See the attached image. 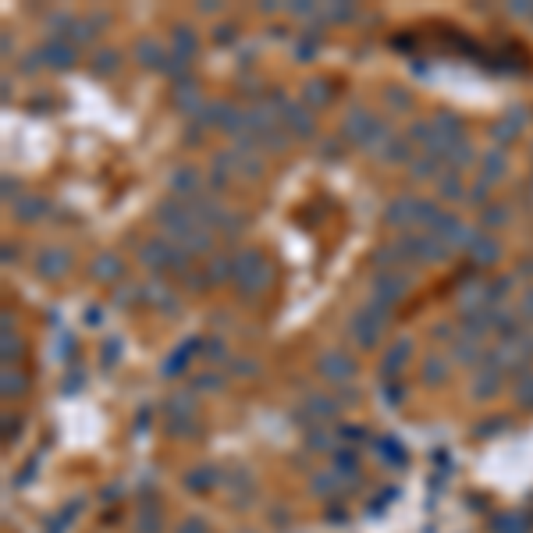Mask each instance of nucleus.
Here are the masks:
<instances>
[{
	"label": "nucleus",
	"mask_w": 533,
	"mask_h": 533,
	"mask_svg": "<svg viewBox=\"0 0 533 533\" xmlns=\"http://www.w3.org/2000/svg\"><path fill=\"white\" fill-rule=\"evenodd\" d=\"M231 274H235V281H238L249 295H260L266 284H271V266H266L263 253H256V249L238 253V256L231 260Z\"/></svg>",
	"instance_id": "f257e3e1"
},
{
	"label": "nucleus",
	"mask_w": 533,
	"mask_h": 533,
	"mask_svg": "<svg viewBox=\"0 0 533 533\" xmlns=\"http://www.w3.org/2000/svg\"><path fill=\"white\" fill-rule=\"evenodd\" d=\"M68 266H71V253H68V249H60V245H50V249H43V253L36 256V274H39V277H47V281L65 277V274H68Z\"/></svg>",
	"instance_id": "f03ea898"
},
{
	"label": "nucleus",
	"mask_w": 533,
	"mask_h": 533,
	"mask_svg": "<svg viewBox=\"0 0 533 533\" xmlns=\"http://www.w3.org/2000/svg\"><path fill=\"white\" fill-rule=\"evenodd\" d=\"M317 366H320V374L327 381H348L356 374V363H352V356H348L345 348H331V352H324Z\"/></svg>",
	"instance_id": "7ed1b4c3"
},
{
	"label": "nucleus",
	"mask_w": 533,
	"mask_h": 533,
	"mask_svg": "<svg viewBox=\"0 0 533 533\" xmlns=\"http://www.w3.org/2000/svg\"><path fill=\"white\" fill-rule=\"evenodd\" d=\"M377 125H381V121H377V117H370L366 111H348V117H345L341 132H345V139H348V142H359V146H366V142H370V135L377 132Z\"/></svg>",
	"instance_id": "20e7f679"
},
{
	"label": "nucleus",
	"mask_w": 533,
	"mask_h": 533,
	"mask_svg": "<svg viewBox=\"0 0 533 533\" xmlns=\"http://www.w3.org/2000/svg\"><path fill=\"white\" fill-rule=\"evenodd\" d=\"M139 260L146 263V266H157V271H163V266H171L174 260V249L163 238H146L139 245Z\"/></svg>",
	"instance_id": "39448f33"
},
{
	"label": "nucleus",
	"mask_w": 533,
	"mask_h": 533,
	"mask_svg": "<svg viewBox=\"0 0 533 533\" xmlns=\"http://www.w3.org/2000/svg\"><path fill=\"white\" fill-rule=\"evenodd\" d=\"M533 356V338H523V334H512L505 345H498V363L505 366H519Z\"/></svg>",
	"instance_id": "423d86ee"
},
{
	"label": "nucleus",
	"mask_w": 533,
	"mask_h": 533,
	"mask_svg": "<svg viewBox=\"0 0 533 533\" xmlns=\"http://www.w3.org/2000/svg\"><path fill=\"white\" fill-rule=\"evenodd\" d=\"M284 125H288V132L299 135V139H310V135L317 132L313 114L306 111V107H299V104H288V107H284Z\"/></svg>",
	"instance_id": "0eeeda50"
},
{
	"label": "nucleus",
	"mask_w": 533,
	"mask_h": 533,
	"mask_svg": "<svg viewBox=\"0 0 533 533\" xmlns=\"http://www.w3.org/2000/svg\"><path fill=\"white\" fill-rule=\"evenodd\" d=\"M409 356H413V345L409 341H395V345H387V352H384V381H395L398 377V370H405V363H409Z\"/></svg>",
	"instance_id": "6e6552de"
},
{
	"label": "nucleus",
	"mask_w": 533,
	"mask_h": 533,
	"mask_svg": "<svg viewBox=\"0 0 533 533\" xmlns=\"http://www.w3.org/2000/svg\"><path fill=\"white\" fill-rule=\"evenodd\" d=\"M402 295H405V277H402V274H384V277L374 281V299H377V302L392 306V302H398Z\"/></svg>",
	"instance_id": "1a4fd4ad"
},
{
	"label": "nucleus",
	"mask_w": 533,
	"mask_h": 533,
	"mask_svg": "<svg viewBox=\"0 0 533 533\" xmlns=\"http://www.w3.org/2000/svg\"><path fill=\"white\" fill-rule=\"evenodd\" d=\"M39 57L54 68H68V65H75V47L68 43V39H50V43L39 50Z\"/></svg>",
	"instance_id": "9d476101"
},
{
	"label": "nucleus",
	"mask_w": 533,
	"mask_h": 533,
	"mask_svg": "<svg viewBox=\"0 0 533 533\" xmlns=\"http://www.w3.org/2000/svg\"><path fill=\"white\" fill-rule=\"evenodd\" d=\"M498 387H501V370H477L469 392H473V398H490L498 395Z\"/></svg>",
	"instance_id": "9b49d317"
},
{
	"label": "nucleus",
	"mask_w": 533,
	"mask_h": 533,
	"mask_svg": "<svg viewBox=\"0 0 533 533\" xmlns=\"http://www.w3.org/2000/svg\"><path fill=\"white\" fill-rule=\"evenodd\" d=\"M217 484V469L214 466H196L185 473V487L192 490V495H207V490Z\"/></svg>",
	"instance_id": "f8f14e48"
},
{
	"label": "nucleus",
	"mask_w": 533,
	"mask_h": 533,
	"mask_svg": "<svg viewBox=\"0 0 533 533\" xmlns=\"http://www.w3.org/2000/svg\"><path fill=\"white\" fill-rule=\"evenodd\" d=\"M334 413H338V402L324 398V395H317L302 405V420H334Z\"/></svg>",
	"instance_id": "ddd939ff"
},
{
	"label": "nucleus",
	"mask_w": 533,
	"mask_h": 533,
	"mask_svg": "<svg viewBox=\"0 0 533 533\" xmlns=\"http://www.w3.org/2000/svg\"><path fill=\"white\" fill-rule=\"evenodd\" d=\"M135 57H139L146 68H163V65H168V60H163V54H160V43H157V39H150V36L135 43Z\"/></svg>",
	"instance_id": "4468645a"
},
{
	"label": "nucleus",
	"mask_w": 533,
	"mask_h": 533,
	"mask_svg": "<svg viewBox=\"0 0 533 533\" xmlns=\"http://www.w3.org/2000/svg\"><path fill=\"white\" fill-rule=\"evenodd\" d=\"M171 43H174V57H181V60H192V57H196V50H199L196 32H192V29H174Z\"/></svg>",
	"instance_id": "2eb2a0df"
},
{
	"label": "nucleus",
	"mask_w": 533,
	"mask_h": 533,
	"mask_svg": "<svg viewBox=\"0 0 533 533\" xmlns=\"http://www.w3.org/2000/svg\"><path fill=\"white\" fill-rule=\"evenodd\" d=\"M498 242L495 238H487V235H477L473 238V245H469V256H473L477 263H495L498 260Z\"/></svg>",
	"instance_id": "dca6fc26"
},
{
	"label": "nucleus",
	"mask_w": 533,
	"mask_h": 533,
	"mask_svg": "<svg viewBox=\"0 0 533 533\" xmlns=\"http://www.w3.org/2000/svg\"><path fill=\"white\" fill-rule=\"evenodd\" d=\"M413 214H416V199H395L392 207H387L384 220L387 224H413Z\"/></svg>",
	"instance_id": "f3484780"
},
{
	"label": "nucleus",
	"mask_w": 533,
	"mask_h": 533,
	"mask_svg": "<svg viewBox=\"0 0 533 533\" xmlns=\"http://www.w3.org/2000/svg\"><path fill=\"white\" fill-rule=\"evenodd\" d=\"M14 207V214L22 217V220H39L47 214V199H36V196H25V199H18V203H11Z\"/></svg>",
	"instance_id": "a211bd4d"
},
{
	"label": "nucleus",
	"mask_w": 533,
	"mask_h": 533,
	"mask_svg": "<svg viewBox=\"0 0 533 533\" xmlns=\"http://www.w3.org/2000/svg\"><path fill=\"white\" fill-rule=\"evenodd\" d=\"M196 345H199V341H189V345L181 341V348H174V352H171L168 359H163V374L174 377V374H178V366H185V363H189V356L196 352Z\"/></svg>",
	"instance_id": "6ab92c4d"
},
{
	"label": "nucleus",
	"mask_w": 533,
	"mask_h": 533,
	"mask_svg": "<svg viewBox=\"0 0 533 533\" xmlns=\"http://www.w3.org/2000/svg\"><path fill=\"white\" fill-rule=\"evenodd\" d=\"M523 128V117H519V111H508L505 117H498V125H495V139L498 142H508L512 135H516Z\"/></svg>",
	"instance_id": "aec40b11"
},
{
	"label": "nucleus",
	"mask_w": 533,
	"mask_h": 533,
	"mask_svg": "<svg viewBox=\"0 0 533 533\" xmlns=\"http://www.w3.org/2000/svg\"><path fill=\"white\" fill-rule=\"evenodd\" d=\"M302 100H306V104H313V107H324L327 100H331V86H327V82H320V78L306 82V89H302Z\"/></svg>",
	"instance_id": "412c9836"
},
{
	"label": "nucleus",
	"mask_w": 533,
	"mask_h": 533,
	"mask_svg": "<svg viewBox=\"0 0 533 533\" xmlns=\"http://www.w3.org/2000/svg\"><path fill=\"white\" fill-rule=\"evenodd\" d=\"M196 104H199L196 82H178V89H174V107H181V111H196Z\"/></svg>",
	"instance_id": "4be33fe9"
},
{
	"label": "nucleus",
	"mask_w": 533,
	"mask_h": 533,
	"mask_svg": "<svg viewBox=\"0 0 533 533\" xmlns=\"http://www.w3.org/2000/svg\"><path fill=\"white\" fill-rule=\"evenodd\" d=\"M171 189H174V192H196V189H199V174H196L192 168L174 171V174H171Z\"/></svg>",
	"instance_id": "5701e85b"
},
{
	"label": "nucleus",
	"mask_w": 533,
	"mask_h": 533,
	"mask_svg": "<svg viewBox=\"0 0 533 533\" xmlns=\"http://www.w3.org/2000/svg\"><path fill=\"white\" fill-rule=\"evenodd\" d=\"M377 448H381V455H387V466H395V469H402V466H405V452H402V444H398L395 438L377 441Z\"/></svg>",
	"instance_id": "b1692460"
},
{
	"label": "nucleus",
	"mask_w": 533,
	"mask_h": 533,
	"mask_svg": "<svg viewBox=\"0 0 533 533\" xmlns=\"http://www.w3.org/2000/svg\"><path fill=\"white\" fill-rule=\"evenodd\" d=\"M117 68H121V60H117L114 50H100V54L93 57V71H96V75H114Z\"/></svg>",
	"instance_id": "393cba45"
},
{
	"label": "nucleus",
	"mask_w": 533,
	"mask_h": 533,
	"mask_svg": "<svg viewBox=\"0 0 533 533\" xmlns=\"http://www.w3.org/2000/svg\"><path fill=\"white\" fill-rule=\"evenodd\" d=\"M135 533H160V516L157 508H142L135 516Z\"/></svg>",
	"instance_id": "a878e982"
},
{
	"label": "nucleus",
	"mask_w": 533,
	"mask_h": 533,
	"mask_svg": "<svg viewBox=\"0 0 533 533\" xmlns=\"http://www.w3.org/2000/svg\"><path fill=\"white\" fill-rule=\"evenodd\" d=\"M501 171H505V153L490 150V153L484 157V178H487V181H495V178H501Z\"/></svg>",
	"instance_id": "bb28decb"
},
{
	"label": "nucleus",
	"mask_w": 533,
	"mask_h": 533,
	"mask_svg": "<svg viewBox=\"0 0 533 533\" xmlns=\"http://www.w3.org/2000/svg\"><path fill=\"white\" fill-rule=\"evenodd\" d=\"M93 274H96V277H104V281L117 277V274H121V260H114V256H100V260L93 263Z\"/></svg>",
	"instance_id": "cd10ccee"
},
{
	"label": "nucleus",
	"mask_w": 533,
	"mask_h": 533,
	"mask_svg": "<svg viewBox=\"0 0 533 533\" xmlns=\"http://www.w3.org/2000/svg\"><path fill=\"white\" fill-rule=\"evenodd\" d=\"M462 327L477 338V334H484L487 327H495V324H490V313H466V317H462Z\"/></svg>",
	"instance_id": "c85d7f7f"
},
{
	"label": "nucleus",
	"mask_w": 533,
	"mask_h": 533,
	"mask_svg": "<svg viewBox=\"0 0 533 533\" xmlns=\"http://www.w3.org/2000/svg\"><path fill=\"white\" fill-rule=\"evenodd\" d=\"M455 356H459L462 363H477V359H484V348L477 345V338H469V341L462 338V341L455 345Z\"/></svg>",
	"instance_id": "c756f323"
},
{
	"label": "nucleus",
	"mask_w": 533,
	"mask_h": 533,
	"mask_svg": "<svg viewBox=\"0 0 533 533\" xmlns=\"http://www.w3.org/2000/svg\"><path fill=\"white\" fill-rule=\"evenodd\" d=\"M444 157L455 163V168H466V163H473V150L466 146V142H452V146L444 150Z\"/></svg>",
	"instance_id": "7c9ffc66"
},
{
	"label": "nucleus",
	"mask_w": 533,
	"mask_h": 533,
	"mask_svg": "<svg viewBox=\"0 0 533 533\" xmlns=\"http://www.w3.org/2000/svg\"><path fill=\"white\" fill-rule=\"evenodd\" d=\"M423 381H427V384H441V381H444V363H441L438 356L423 359Z\"/></svg>",
	"instance_id": "2f4dec72"
},
{
	"label": "nucleus",
	"mask_w": 533,
	"mask_h": 533,
	"mask_svg": "<svg viewBox=\"0 0 533 533\" xmlns=\"http://www.w3.org/2000/svg\"><path fill=\"white\" fill-rule=\"evenodd\" d=\"M334 469H338V473H359V455L348 452V448H341V452L334 455Z\"/></svg>",
	"instance_id": "473e14b6"
},
{
	"label": "nucleus",
	"mask_w": 533,
	"mask_h": 533,
	"mask_svg": "<svg viewBox=\"0 0 533 533\" xmlns=\"http://www.w3.org/2000/svg\"><path fill=\"white\" fill-rule=\"evenodd\" d=\"M434 171H438V157H434V153H423V157L413 160V174H416V178H430Z\"/></svg>",
	"instance_id": "72a5a7b5"
},
{
	"label": "nucleus",
	"mask_w": 533,
	"mask_h": 533,
	"mask_svg": "<svg viewBox=\"0 0 533 533\" xmlns=\"http://www.w3.org/2000/svg\"><path fill=\"white\" fill-rule=\"evenodd\" d=\"M231 274V260H224V256H214L210 263H207V277L210 281H224Z\"/></svg>",
	"instance_id": "f704fd0d"
},
{
	"label": "nucleus",
	"mask_w": 533,
	"mask_h": 533,
	"mask_svg": "<svg viewBox=\"0 0 533 533\" xmlns=\"http://www.w3.org/2000/svg\"><path fill=\"white\" fill-rule=\"evenodd\" d=\"M313 490H317L320 498H324V495H327V498H334V495H338V480H334V477H327V473H317V477H313Z\"/></svg>",
	"instance_id": "c9c22d12"
},
{
	"label": "nucleus",
	"mask_w": 533,
	"mask_h": 533,
	"mask_svg": "<svg viewBox=\"0 0 533 533\" xmlns=\"http://www.w3.org/2000/svg\"><path fill=\"white\" fill-rule=\"evenodd\" d=\"M516 398H519V405H530V409H533V374H523V377H519Z\"/></svg>",
	"instance_id": "e433bc0d"
},
{
	"label": "nucleus",
	"mask_w": 533,
	"mask_h": 533,
	"mask_svg": "<svg viewBox=\"0 0 533 533\" xmlns=\"http://www.w3.org/2000/svg\"><path fill=\"white\" fill-rule=\"evenodd\" d=\"M192 384H196V387H203V392H217V387L224 384V377H220L217 370H207V374H199Z\"/></svg>",
	"instance_id": "4c0bfd02"
},
{
	"label": "nucleus",
	"mask_w": 533,
	"mask_h": 533,
	"mask_svg": "<svg viewBox=\"0 0 533 533\" xmlns=\"http://www.w3.org/2000/svg\"><path fill=\"white\" fill-rule=\"evenodd\" d=\"M324 18H334V22H348V18H356V8L352 4H334V8H327Z\"/></svg>",
	"instance_id": "58836bf2"
},
{
	"label": "nucleus",
	"mask_w": 533,
	"mask_h": 533,
	"mask_svg": "<svg viewBox=\"0 0 533 533\" xmlns=\"http://www.w3.org/2000/svg\"><path fill=\"white\" fill-rule=\"evenodd\" d=\"M381 157H384V160H405V157H409V146H405L402 139H392V142H387V150H384Z\"/></svg>",
	"instance_id": "ea45409f"
},
{
	"label": "nucleus",
	"mask_w": 533,
	"mask_h": 533,
	"mask_svg": "<svg viewBox=\"0 0 533 533\" xmlns=\"http://www.w3.org/2000/svg\"><path fill=\"white\" fill-rule=\"evenodd\" d=\"M22 392H25V381L18 377L14 370H8L4 374V395H22Z\"/></svg>",
	"instance_id": "a19ab883"
},
{
	"label": "nucleus",
	"mask_w": 533,
	"mask_h": 533,
	"mask_svg": "<svg viewBox=\"0 0 533 533\" xmlns=\"http://www.w3.org/2000/svg\"><path fill=\"white\" fill-rule=\"evenodd\" d=\"M178 533H210V526H207V523H203L199 516H189L185 523H181V526H178Z\"/></svg>",
	"instance_id": "79ce46f5"
},
{
	"label": "nucleus",
	"mask_w": 533,
	"mask_h": 533,
	"mask_svg": "<svg viewBox=\"0 0 533 533\" xmlns=\"http://www.w3.org/2000/svg\"><path fill=\"white\" fill-rule=\"evenodd\" d=\"M231 374H235V377H253V374H256V363H253V359H235V363H231Z\"/></svg>",
	"instance_id": "37998d69"
},
{
	"label": "nucleus",
	"mask_w": 533,
	"mask_h": 533,
	"mask_svg": "<svg viewBox=\"0 0 533 533\" xmlns=\"http://www.w3.org/2000/svg\"><path fill=\"white\" fill-rule=\"evenodd\" d=\"M441 192H444V196H459V192H462V178H459V174H448V178L441 181Z\"/></svg>",
	"instance_id": "c03bdc74"
},
{
	"label": "nucleus",
	"mask_w": 533,
	"mask_h": 533,
	"mask_svg": "<svg viewBox=\"0 0 533 533\" xmlns=\"http://www.w3.org/2000/svg\"><path fill=\"white\" fill-rule=\"evenodd\" d=\"M306 444H313V448H327V444H331V438L320 434V427H313V430H306Z\"/></svg>",
	"instance_id": "a18cd8bd"
},
{
	"label": "nucleus",
	"mask_w": 533,
	"mask_h": 533,
	"mask_svg": "<svg viewBox=\"0 0 533 533\" xmlns=\"http://www.w3.org/2000/svg\"><path fill=\"white\" fill-rule=\"evenodd\" d=\"M381 395H387V398H392V405H398V402H402V387H398L395 381H384V384H381Z\"/></svg>",
	"instance_id": "49530a36"
},
{
	"label": "nucleus",
	"mask_w": 533,
	"mask_h": 533,
	"mask_svg": "<svg viewBox=\"0 0 533 533\" xmlns=\"http://www.w3.org/2000/svg\"><path fill=\"white\" fill-rule=\"evenodd\" d=\"M387 100H392L395 107H409V104H413V100H409V93H402L398 86H392V89H387Z\"/></svg>",
	"instance_id": "de8ad7c7"
},
{
	"label": "nucleus",
	"mask_w": 533,
	"mask_h": 533,
	"mask_svg": "<svg viewBox=\"0 0 533 533\" xmlns=\"http://www.w3.org/2000/svg\"><path fill=\"white\" fill-rule=\"evenodd\" d=\"M341 438L345 441H363L366 438V427H341Z\"/></svg>",
	"instance_id": "09e8293b"
},
{
	"label": "nucleus",
	"mask_w": 533,
	"mask_h": 533,
	"mask_svg": "<svg viewBox=\"0 0 533 533\" xmlns=\"http://www.w3.org/2000/svg\"><path fill=\"white\" fill-rule=\"evenodd\" d=\"M505 427V420L498 416V420H487V423H480V438H487V434H498V430Z\"/></svg>",
	"instance_id": "8fccbe9b"
},
{
	"label": "nucleus",
	"mask_w": 533,
	"mask_h": 533,
	"mask_svg": "<svg viewBox=\"0 0 533 533\" xmlns=\"http://www.w3.org/2000/svg\"><path fill=\"white\" fill-rule=\"evenodd\" d=\"M18 352H22V345H18V338L4 334V359H11V356H18Z\"/></svg>",
	"instance_id": "3c124183"
},
{
	"label": "nucleus",
	"mask_w": 533,
	"mask_h": 533,
	"mask_svg": "<svg viewBox=\"0 0 533 533\" xmlns=\"http://www.w3.org/2000/svg\"><path fill=\"white\" fill-rule=\"evenodd\" d=\"M505 217H508V214H505L501 207H490V210H484V220H487V224H501Z\"/></svg>",
	"instance_id": "603ef678"
},
{
	"label": "nucleus",
	"mask_w": 533,
	"mask_h": 533,
	"mask_svg": "<svg viewBox=\"0 0 533 533\" xmlns=\"http://www.w3.org/2000/svg\"><path fill=\"white\" fill-rule=\"evenodd\" d=\"M203 352H207L210 359H220V356H224V348H220V341L214 338V341H203Z\"/></svg>",
	"instance_id": "864d4df0"
},
{
	"label": "nucleus",
	"mask_w": 533,
	"mask_h": 533,
	"mask_svg": "<svg viewBox=\"0 0 533 533\" xmlns=\"http://www.w3.org/2000/svg\"><path fill=\"white\" fill-rule=\"evenodd\" d=\"M214 39H217V43H231V39H235V29H231V25H220Z\"/></svg>",
	"instance_id": "5fc2aeb1"
},
{
	"label": "nucleus",
	"mask_w": 533,
	"mask_h": 533,
	"mask_svg": "<svg viewBox=\"0 0 533 533\" xmlns=\"http://www.w3.org/2000/svg\"><path fill=\"white\" fill-rule=\"evenodd\" d=\"M117 345H121V341H107V352H104V363H107V366H111V363L117 359V352H121Z\"/></svg>",
	"instance_id": "6e6d98bb"
},
{
	"label": "nucleus",
	"mask_w": 533,
	"mask_h": 533,
	"mask_svg": "<svg viewBox=\"0 0 533 533\" xmlns=\"http://www.w3.org/2000/svg\"><path fill=\"white\" fill-rule=\"evenodd\" d=\"M292 11H295V14H302V18H313V14H317V8H313V4H295Z\"/></svg>",
	"instance_id": "4d7b16f0"
},
{
	"label": "nucleus",
	"mask_w": 533,
	"mask_h": 533,
	"mask_svg": "<svg viewBox=\"0 0 533 533\" xmlns=\"http://www.w3.org/2000/svg\"><path fill=\"white\" fill-rule=\"evenodd\" d=\"M86 324H93V327H96V324H104V313H100L96 306H93V310L86 313Z\"/></svg>",
	"instance_id": "13d9d810"
},
{
	"label": "nucleus",
	"mask_w": 533,
	"mask_h": 533,
	"mask_svg": "<svg viewBox=\"0 0 533 533\" xmlns=\"http://www.w3.org/2000/svg\"><path fill=\"white\" fill-rule=\"evenodd\" d=\"M523 313H526V317H533V288L523 295Z\"/></svg>",
	"instance_id": "bf43d9fd"
},
{
	"label": "nucleus",
	"mask_w": 533,
	"mask_h": 533,
	"mask_svg": "<svg viewBox=\"0 0 533 533\" xmlns=\"http://www.w3.org/2000/svg\"><path fill=\"white\" fill-rule=\"evenodd\" d=\"M11 192H18V181H11V178H8V181H4V196L11 199Z\"/></svg>",
	"instance_id": "052dcab7"
},
{
	"label": "nucleus",
	"mask_w": 533,
	"mask_h": 533,
	"mask_svg": "<svg viewBox=\"0 0 533 533\" xmlns=\"http://www.w3.org/2000/svg\"><path fill=\"white\" fill-rule=\"evenodd\" d=\"M199 11H207V14H210V11H220V4H210V0H203Z\"/></svg>",
	"instance_id": "680f3d73"
},
{
	"label": "nucleus",
	"mask_w": 533,
	"mask_h": 533,
	"mask_svg": "<svg viewBox=\"0 0 533 533\" xmlns=\"http://www.w3.org/2000/svg\"><path fill=\"white\" fill-rule=\"evenodd\" d=\"M117 302H135V292H117Z\"/></svg>",
	"instance_id": "e2e57ef3"
},
{
	"label": "nucleus",
	"mask_w": 533,
	"mask_h": 533,
	"mask_svg": "<svg viewBox=\"0 0 533 533\" xmlns=\"http://www.w3.org/2000/svg\"><path fill=\"white\" fill-rule=\"evenodd\" d=\"M519 274H533V260L530 263H519Z\"/></svg>",
	"instance_id": "0e129e2a"
}]
</instances>
